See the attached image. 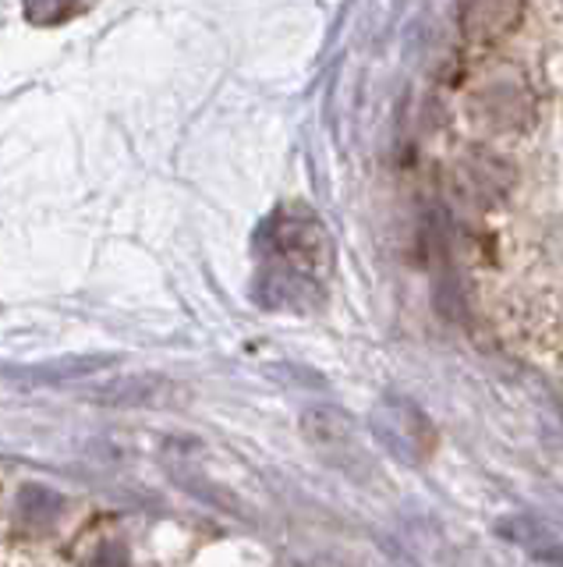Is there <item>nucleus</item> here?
Masks as SVG:
<instances>
[{
	"mask_svg": "<svg viewBox=\"0 0 563 567\" xmlns=\"http://www.w3.org/2000/svg\"><path fill=\"white\" fill-rule=\"evenodd\" d=\"M302 430L312 447L326 461H333L337 468H344L351 475H362L373 468V457H368V451L358 443L355 422H351L344 412H337V408H312V412H305V419H302Z\"/></svg>",
	"mask_w": 563,
	"mask_h": 567,
	"instance_id": "obj_3",
	"label": "nucleus"
},
{
	"mask_svg": "<svg viewBox=\"0 0 563 567\" xmlns=\"http://www.w3.org/2000/svg\"><path fill=\"white\" fill-rule=\"evenodd\" d=\"M524 14V0H457V22L475 43H492L518 29Z\"/></svg>",
	"mask_w": 563,
	"mask_h": 567,
	"instance_id": "obj_5",
	"label": "nucleus"
},
{
	"mask_svg": "<svg viewBox=\"0 0 563 567\" xmlns=\"http://www.w3.org/2000/svg\"><path fill=\"white\" fill-rule=\"evenodd\" d=\"M528 549H532V554H535L539 560H550V564L563 567V543H556V539H550V536H545L542 543L528 546Z\"/></svg>",
	"mask_w": 563,
	"mask_h": 567,
	"instance_id": "obj_9",
	"label": "nucleus"
},
{
	"mask_svg": "<svg viewBox=\"0 0 563 567\" xmlns=\"http://www.w3.org/2000/svg\"><path fill=\"white\" fill-rule=\"evenodd\" d=\"M259 298L270 309H305L320 301L333 262V241L309 206H280L259 235Z\"/></svg>",
	"mask_w": 563,
	"mask_h": 567,
	"instance_id": "obj_1",
	"label": "nucleus"
},
{
	"mask_svg": "<svg viewBox=\"0 0 563 567\" xmlns=\"http://www.w3.org/2000/svg\"><path fill=\"white\" fill-rule=\"evenodd\" d=\"M82 11V0H25V14L32 25H61Z\"/></svg>",
	"mask_w": 563,
	"mask_h": 567,
	"instance_id": "obj_7",
	"label": "nucleus"
},
{
	"mask_svg": "<svg viewBox=\"0 0 563 567\" xmlns=\"http://www.w3.org/2000/svg\"><path fill=\"white\" fill-rule=\"evenodd\" d=\"M61 507L64 504H61L58 493H50L43 486H29L19 496V507H14V522H19V528H25V532H46L50 525L58 522Z\"/></svg>",
	"mask_w": 563,
	"mask_h": 567,
	"instance_id": "obj_6",
	"label": "nucleus"
},
{
	"mask_svg": "<svg viewBox=\"0 0 563 567\" xmlns=\"http://www.w3.org/2000/svg\"><path fill=\"white\" fill-rule=\"evenodd\" d=\"M471 111L492 132H521L532 124V93L518 75H500L479 85L471 96Z\"/></svg>",
	"mask_w": 563,
	"mask_h": 567,
	"instance_id": "obj_4",
	"label": "nucleus"
},
{
	"mask_svg": "<svg viewBox=\"0 0 563 567\" xmlns=\"http://www.w3.org/2000/svg\"><path fill=\"white\" fill-rule=\"evenodd\" d=\"M75 567H132V560H128V549L117 539H103Z\"/></svg>",
	"mask_w": 563,
	"mask_h": 567,
	"instance_id": "obj_8",
	"label": "nucleus"
},
{
	"mask_svg": "<svg viewBox=\"0 0 563 567\" xmlns=\"http://www.w3.org/2000/svg\"><path fill=\"white\" fill-rule=\"evenodd\" d=\"M373 433L404 465H426L436 454L439 433L432 419L408 398H386L373 412Z\"/></svg>",
	"mask_w": 563,
	"mask_h": 567,
	"instance_id": "obj_2",
	"label": "nucleus"
}]
</instances>
